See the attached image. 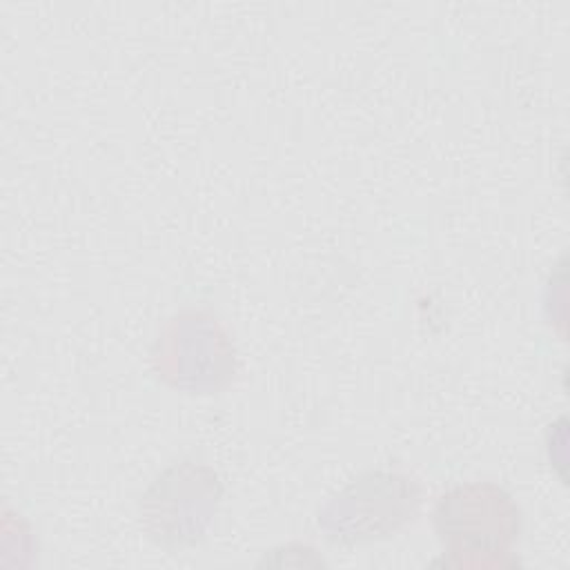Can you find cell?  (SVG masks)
<instances>
[{
    "mask_svg": "<svg viewBox=\"0 0 570 570\" xmlns=\"http://www.w3.org/2000/svg\"><path fill=\"white\" fill-rule=\"evenodd\" d=\"M423 485L399 470H367L336 490L316 512L330 543L363 546L385 541L416 521Z\"/></svg>",
    "mask_w": 570,
    "mask_h": 570,
    "instance_id": "cell-2",
    "label": "cell"
},
{
    "mask_svg": "<svg viewBox=\"0 0 570 570\" xmlns=\"http://www.w3.org/2000/svg\"><path fill=\"white\" fill-rule=\"evenodd\" d=\"M432 530L456 566H505L521 534V508L492 481L456 483L432 505Z\"/></svg>",
    "mask_w": 570,
    "mask_h": 570,
    "instance_id": "cell-1",
    "label": "cell"
},
{
    "mask_svg": "<svg viewBox=\"0 0 570 570\" xmlns=\"http://www.w3.org/2000/svg\"><path fill=\"white\" fill-rule=\"evenodd\" d=\"M258 566H294V568H318L325 566L323 557L316 552V548L307 546V543H285V546H276L272 550H265L263 559L258 561Z\"/></svg>",
    "mask_w": 570,
    "mask_h": 570,
    "instance_id": "cell-5",
    "label": "cell"
},
{
    "mask_svg": "<svg viewBox=\"0 0 570 570\" xmlns=\"http://www.w3.org/2000/svg\"><path fill=\"white\" fill-rule=\"evenodd\" d=\"M223 499L218 472L180 459L167 465L140 494L138 519L145 537L176 554L196 548L216 519Z\"/></svg>",
    "mask_w": 570,
    "mask_h": 570,
    "instance_id": "cell-3",
    "label": "cell"
},
{
    "mask_svg": "<svg viewBox=\"0 0 570 570\" xmlns=\"http://www.w3.org/2000/svg\"><path fill=\"white\" fill-rule=\"evenodd\" d=\"M160 381L187 394H216L236 374V350L227 327L209 309H180L167 318L151 347Z\"/></svg>",
    "mask_w": 570,
    "mask_h": 570,
    "instance_id": "cell-4",
    "label": "cell"
}]
</instances>
